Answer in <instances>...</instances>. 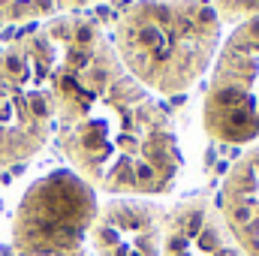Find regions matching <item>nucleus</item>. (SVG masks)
<instances>
[{
    "label": "nucleus",
    "mask_w": 259,
    "mask_h": 256,
    "mask_svg": "<svg viewBox=\"0 0 259 256\" xmlns=\"http://www.w3.org/2000/svg\"><path fill=\"white\" fill-rule=\"evenodd\" d=\"M55 42V136L84 184L112 196L166 193L181 169L166 109L130 75L88 15L46 24Z\"/></svg>",
    "instance_id": "1"
},
{
    "label": "nucleus",
    "mask_w": 259,
    "mask_h": 256,
    "mask_svg": "<svg viewBox=\"0 0 259 256\" xmlns=\"http://www.w3.org/2000/svg\"><path fill=\"white\" fill-rule=\"evenodd\" d=\"M112 46L145 91L184 94L214 64L220 18L208 0H133L118 15Z\"/></svg>",
    "instance_id": "2"
},
{
    "label": "nucleus",
    "mask_w": 259,
    "mask_h": 256,
    "mask_svg": "<svg viewBox=\"0 0 259 256\" xmlns=\"http://www.w3.org/2000/svg\"><path fill=\"white\" fill-rule=\"evenodd\" d=\"M55 133V42L46 27L0 52V169L36 157Z\"/></svg>",
    "instance_id": "3"
},
{
    "label": "nucleus",
    "mask_w": 259,
    "mask_h": 256,
    "mask_svg": "<svg viewBox=\"0 0 259 256\" xmlns=\"http://www.w3.org/2000/svg\"><path fill=\"white\" fill-rule=\"evenodd\" d=\"M97 208V190L75 172H49L21 196L9 226V250L18 256L75 253L88 247Z\"/></svg>",
    "instance_id": "4"
},
{
    "label": "nucleus",
    "mask_w": 259,
    "mask_h": 256,
    "mask_svg": "<svg viewBox=\"0 0 259 256\" xmlns=\"http://www.w3.org/2000/svg\"><path fill=\"white\" fill-rule=\"evenodd\" d=\"M202 124L214 142H259V18L232 27L211 66Z\"/></svg>",
    "instance_id": "5"
},
{
    "label": "nucleus",
    "mask_w": 259,
    "mask_h": 256,
    "mask_svg": "<svg viewBox=\"0 0 259 256\" xmlns=\"http://www.w3.org/2000/svg\"><path fill=\"white\" fill-rule=\"evenodd\" d=\"M166 208L145 196L100 202L88 244L94 256H160Z\"/></svg>",
    "instance_id": "6"
},
{
    "label": "nucleus",
    "mask_w": 259,
    "mask_h": 256,
    "mask_svg": "<svg viewBox=\"0 0 259 256\" xmlns=\"http://www.w3.org/2000/svg\"><path fill=\"white\" fill-rule=\"evenodd\" d=\"M160 256H247L208 196L181 199L166 211Z\"/></svg>",
    "instance_id": "7"
},
{
    "label": "nucleus",
    "mask_w": 259,
    "mask_h": 256,
    "mask_svg": "<svg viewBox=\"0 0 259 256\" xmlns=\"http://www.w3.org/2000/svg\"><path fill=\"white\" fill-rule=\"evenodd\" d=\"M217 211L247 256H259V142H253L226 172Z\"/></svg>",
    "instance_id": "8"
},
{
    "label": "nucleus",
    "mask_w": 259,
    "mask_h": 256,
    "mask_svg": "<svg viewBox=\"0 0 259 256\" xmlns=\"http://www.w3.org/2000/svg\"><path fill=\"white\" fill-rule=\"evenodd\" d=\"M94 0H0V24H24V21H58L75 15Z\"/></svg>",
    "instance_id": "9"
},
{
    "label": "nucleus",
    "mask_w": 259,
    "mask_h": 256,
    "mask_svg": "<svg viewBox=\"0 0 259 256\" xmlns=\"http://www.w3.org/2000/svg\"><path fill=\"white\" fill-rule=\"evenodd\" d=\"M211 9L217 12L220 24L223 21L241 24V21L259 18V0H211Z\"/></svg>",
    "instance_id": "10"
},
{
    "label": "nucleus",
    "mask_w": 259,
    "mask_h": 256,
    "mask_svg": "<svg viewBox=\"0 0 259 256\" xmlns=\"http://www.w3.org/2000/svg\"><path fill=\"white\" fill-rule=\"evenodd\" d=\"M0 256H18V253H12L9 247H3V253H0ZM61 256H94V253H91L88 247H81V250H75V253H61Z\"/></svg>",
    "instance_id": "11"
}]
</instances>
